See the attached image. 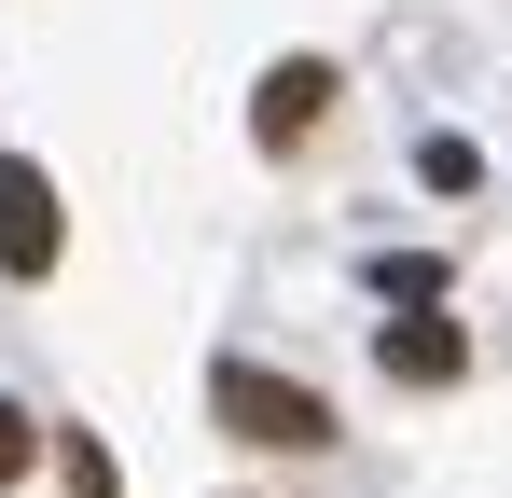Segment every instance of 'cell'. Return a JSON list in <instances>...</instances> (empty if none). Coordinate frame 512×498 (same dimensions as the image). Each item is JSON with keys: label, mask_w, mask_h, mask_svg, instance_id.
I'll use <instances>...</instances> for the list:
<instances>
[{"label": "cell", "mask_w": 512, "mask_h": 498, "mask_svg": "<svg viewBox=\"0 0 512 498\" xmlns=\"http://www.w3.org/2000/svg\"><path fill=\"white\" fill-rule=\"evenodd\" d=\"M56 249H70L56 180H42L28 153H0V277H56Z\"/></svg>", "instance_id": "cell-2"}, {"label": "cell", "mask_w": 512, "mask_h": 498, "mask_svg": "<svg viewBox=\"0 0 512 498\" xmlns=\"http://www.w3.org/2000/svg\"><path fill=\"white\" fill-rule=\"evenodd\" d=\"M208 415H222L236 443H263V457H319V443H333V402L291 388V374H263V360H222V374H208Z\"/></svg>", "instance_id": "cell-1"}, {"label": "cell", "mask_w": 512, "mask_h": 498, "mask_svg": "<svg viewBox=\"0 0 512 498\" xmlns=\"http://www.w3.org/2000/svg\"><path fill=\"white\" fill-rule=\"evenodd\" d=\"M56 471H70V498H125V471H111L97 429H56Z\"/></svg>", "instance_id": "cell-6"}, {"label": "cell", "mask_w": 512, "mask_h": 498, "mask_svg": "<svg viewBox=\"0 0 512 498\" xmlns=\"http://www.w3.org/2000/svg\"><path fill=\"white\" fill-rule=\"evenodd\" d=\"M374 291H388V305H443V263H416V249H402V263H374Z\"/></svg>", "instance_id": "cell-7"}, {"label": "cell", "mask_w": 512, "mask_h": 498, "mask_svg": "<svg viewBox=\"0 0 512 498\" xmlns=\"http://www.w3.org/2000/svg\"><path fill=\"white\" fill-rule=\"evenodd\" d=\"M319 111H333V70L319 56H277L250 97V125H263V153H291V139H319Z\"/></svg>", "instance_id": "cell-3"}, {"label": "cell", "mask_w": 512, "mask_h": 498, "mask_svg": "<svg viewBox=\"0 0 512 498\" xmlns=\"http://www.w3.org/2000/svg\"><path fill=\"white\" fill-rule=\"evenodd\" d=\"M388 374H402V388H457V374H471V332L457 319H388Z\"/></svg>", "instance_id": "cell-4"}, {"label": "cell", "mask_w": 512, "mask_h": 498, "mask_svg": "<svg viewBox=\"0 0 512 498\" xmlns=\"http://www.w3.org/2000/svg\"><path fill=\"white\" fill-rule=\"evenodd\" d=\"M42 457H56V429H42V415H28V402H0V498L28 485Z\"/></svg>", "instance_id": "cell-5"}]
</instances>
